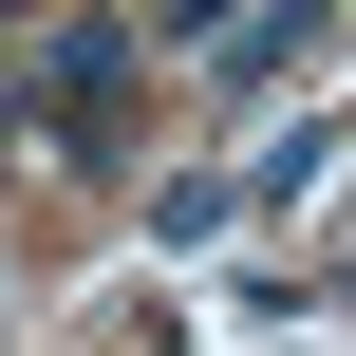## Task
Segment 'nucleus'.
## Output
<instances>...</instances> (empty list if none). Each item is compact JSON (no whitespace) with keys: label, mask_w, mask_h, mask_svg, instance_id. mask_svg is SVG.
<instances>
[{"label":"nucleus","mask_w":356,"mask_h":356,"mask_svg":"<svg viewBox=\"0 0 356 356\" xmlns=\"http://www.w3.org/2000/svg\"><path fill=\"white\" fill-rule=\"evenodd\" d=\"M300 56H319V0H300V19H244V38H225V75H244V94H263V75H300Z\"/></svg>","instance_id":"obj_1"},{"label":"nucleus","mask_w":356,"mask_h":356,"mask_svg":"<svg viewBox=\"0 0 356 356\" xmlns=\"http://www.w3.org/2000/svg\"><path fill=\"white\" fill-rule=\"evenodd\" d=\"M319 169H338V113H300V131H282V150H263V169H244V188H263V207H300V188H319Z\"/></svg>","instance_id":"obj_2"}]
</instances>
